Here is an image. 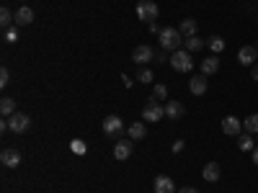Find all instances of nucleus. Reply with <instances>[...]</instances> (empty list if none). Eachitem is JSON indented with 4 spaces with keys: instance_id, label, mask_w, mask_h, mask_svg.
I'll list each match as a JSON object with an SVG mask.
<instances>
[{
    "instance_id": "f257e3e1",
    "label": "nucleus",
    "mask_w": 258,
    "mask_h": 193,
    "mask_svg": "<svg viewBox=\"0 0 258 193\" xmlns=\"http://www.w3.org/2000/svg\"><path fill=\"white\" fill-rule=\"evenodd\" d=\"M158 39H160V49H165V52H176V49H181L183 34H181L178 29H173V26H168V29L160 31Z\"/></svg>"
},
{
    "instance_id": "f03ea898",
    "label": "nucleus",
    "mask_w": 258,
    "mask_h": 193,
    "mask_svg": "<svg viewBox=\"0 0 258 193\" xmlns=\"http://www.w3.org/2000/svg\"><path fill=\"white\" fill-rule=\"evenodd\" d=\"M168 62L173 64V70H178V72H191L194 70V57H191V52H186V49H176L171 54Z\"/></svg>"
},
{
    "instance_id": "7ed1b4c3",
    "label": "nucleus",
    "mask_w": 258,
    "mask_h": 193,
    "mask_svg": "<svg viewBox=\"0 0 258 193\" xmlns=\"http://www.w3.org/2000/svg\"><path fill=\"white\" fill-rule=\"evenodd\" d=\"M137 16H140V21L152 23L155 18L160 16V8H158L155 0H140V3H137Z\"/></svg>"
},
{
    "instance_id": "20e7f679",
    "label": "nucleus",
    "mask_w": 258,
    "mask_h": 193,
    "mask_svg": "<svg viewBox=\"0 0 258 193\" xmlns=\"http://www.w3.org/2000/svg\"><path fill=\"white\" fill-rule=\"evenodd\" d=\"M163 116H165V106H160L155 98L147 100L145 108H142V118H145V121H160Z\"/></svg>"
},
{
    "instance_id": "39448f33",
    "label": "nucleus",
    "mask_w": 258,
    "mask_h": 193,
    "mask_svg": "<svg viewBox=\"0 0 258 193\" xmlns=\"http://www.w3.org/2000/svg\"><path fill=\"white\" fill-rule=\"evenodd\" d=\"M8 126H11V132L16 134H26L31 129V118L26 116V114H13V116H8Z\"/></svg>"
},
{
    "instance_id": "423d86ee",
    "label": "nucleus",
    "mask_w": 258,
    "mask_h": 193,
    "mask_svg": "<svg viewBox=\"0 0 258 193\" xmlns=\"http://www.w3.org/2000/svg\"><path fill=\"white\" fill-rule=\"evenodd\" d=\"M124 132V121L119 116H106L104 118V134L111 136V139H119V134Z\"/></svg>"
},
{
    "instance_id": "0eeeda50",
    "label": "nucleus",
    "mask_w": 258,
    "mask_h": 193,
    "mask_svg": "<svg viewBox=\"0 0 258 193\" xmlns=\"http://www.w3.org/2000/svg\"><path fill=\"white\" fill-rule=\"evenodd\" d=\"M132 59L137 64H147V62H152L155 59V49L152 47H147V44H140L134 52H132Z\"/></svg>"
},
{
    "instance_id": "6e6552de",
    "label": "nucleus",
    "mask_w": 258,
    "mask_h": 193,
    "mask_svg": "<svg viewBox=\"0 0 258 193\" xmlns=\"http://www.w3.org/2000/svg\"><path fill=\"white\" fill-rule=\"evenodd\" d=\"M222 132L227 134V136H237L243 132V121L237 116H225L222 118Z\"/></svg>"
},
{
    "instance_id": "1a4fd4ad",
    "label": "nucleus",
    "mask_w": 258,
    "mask_h": 193,
    "mask_svg": "<svg viewBox=\"0 0 258 193\" xmlns=\"http://www.w3.org/2000/svg\"><path fill=\"white\" fill-rule=\"evenodd\" d=\"M132 150H134L132 139H119L116 147H114V157L116 160H129V157H132Z\"/></svg>"
},
{
    "instance_id": "9d476101",
    "label": "nucleus",
    "mask_w": 258,
    "mask_h": 193,
    "mask_svg": "<svg viewBox=\"0 0 258 193\" xmlns=\"http://www.w3.org/2000/svg\"><path fill=\"white\" fill-rule=\"evenodd\" d=\"M256 57H258V49L256 47H243L240 52H237V62H240L243 67H253Z\"/></svg>"
},
{
    "instance_id": "9b49d317",
    "label": "nucleus",
    "mask_w": 258,
    "mask_h": 193,
    "mask_svg": "<svg viewBox=\"0 0 258 193\" xmlns=\"http://www.w3.org/2000/svg\"><path fill=\"white\" fill-rule=\"evenodd\" d=\"M201 175H204V180H209V183H217L219 178H222V168H219L217 162H207L204 170H201Z\"/></svg>"
},
{
    "instance_id": "f8f14e48",
    "label": "nucleus",
    "mask_w": 258,
    "mask_h": 193,
    "mask_svg": "<svg viewBox=\"0 0 258 193\" xmlns=\"http://www.w3.org/2000/svg\"><path fill=\"white\" fill-rule=\"evenodd\" d=\"M155 193H176V183L168 175H158L155 178Z\"/></svg>"
},
{
    "instance_id": "ddd939ff",
    "label": "nucleus",
    "mask_w": 258,
    "mask_h": 193,
    "mask_svg": "<svg viewBox=\"0 0 258 193\" xmlns=\"http://www.w3.org/2000/svg\"><path fill=\"white\" fill-rule=\"evenodd\" d=\"M34 23V11L29 5H23V8H18L16 11V26H31Z\"/></svg>"
},
{
    "instance_id": "4468645a",
    "label": "nucleus",
    "mask_w": 258,
    "mask_h": 193,
    "mask_svg": "<svg viewBox=\"0 0 258 193\" xmlns=\"http://www.w3.org/2000/svg\"><path fill=\"white\" fill-rule=\"evenodd\" d=\"M0 160H3L5 168H18V165H21V152L18 150H3Z\"/></svg>"
},
{
    "instance_id": "2eb2a0df",
    "label": "nucleus",
    "mask_w": 258,
    "mask_h": 193,
    "mask_svg": "<svg viewBox=\"0 0 258 193\" xmlns=\"http://www.w3.org/2000/svg\"><path fill=\"white\" fill-rule=\"evenodd\" d=\"M189 88H191V93H194V96H204V93H207V77H201V75L191 77Z\"/></svg>"
},
{
    "instance_id": "dca6fc26",
    "label": "nucleus",
    "mask_w": 258,
    "mask_h": 193,
    "mask_svg": "<svg viewBox=\"0 0 258 193\" xmlns=\"http://www.w3.org/2000/svg\"><path fill=\"white\" fill-rule=\"evenodd\" d=\"M127 134H129V139H145V136H147V129H145L142 121H134V124H129Z\"/></svg>"
},
{
    "instance_id": "f3484780",
    "label": "nucleus",
    "mask_w": 258,
    "mask_h": 193,
    "mask_svg": "<svg viewBox=\"0 0 258 193\" xmlns=\"http://www.w3.org/2000/svg\"><path fill=\"white\" fill-rule=\"evenodd\" d=\"M219 70V57H207L201 59V75H215Z\"/></svg>"
},
{
    "instance_id": "a211bd4d",
    "label": "nucleus",
    "mask_w": 258,
    "mask_h": 193,
    "mask_svg": "<svg viewBox=\"0 0 258 193\" xmlns=\"http://www.w3.org/2000/svg\"><path fill=\"white\" fill-rule=\"evenodd\" d=\"M178 31L183 34V39H186V36H196V31H199V23L194 21V18H186V21H181Z\"/></svg>"
},
{
    "instance_id": "6ab92c4d",
    "label": "nucleus",
    "mask_w": 258,
    "mask_h": 193,
    "mask_svg": "<svg viewBox=\"0 0 258 193\" xmlns=\"http://www.w3.org/2000/svg\"><path fill=\"white\" fill-rule=\"evenodd\" d=\"M165 116L168 118H181L183 116V106L178 103V100H168V103H165Z\"/></svg>"
},
{
    "instance_id": "aec40b11",
    "label": "nucleus",
    "mask_w": 258,
    "mask_h": 193,
    "mask_svg": "<svg viewBox=\"0 0 258 193\" xmlns=\"http://www.w3.org/2000/svg\"><path fill=\"white\" fill-rule=\"evenodd\" d=\"M13 21H16V13L11 11V8H3V11H0V26H3V29L8 31Z\"/></svg>"
},
{
    "instance_id": "412c9836",
    "label": "nucleus",
    "mask_w": 258,
    "mask_h": 193,
    "mask_svg": "<svg viewBox=\"0 0 258 193\" xmlns=\"http://www.w3.org/2000/svg\"><path fill=\"white\" fill-rule=\"evenodd\" d=\"M0 114H3L5 118L13 116L16 114V100L13 98H3V100H0Z\"/></svg>"
},
{
    "instance_id": "4be33fe9",
    "label": "nucleus",
    "mask_w": 258,
    "mask_h": 193,
    "mask_svg": "<svg viewBox=\"0 0 258 193\" xmlns=\"http://www.w3.org/2000/svg\"><path fill=\"white\" fill-rule=\"evenodd\" d=\"M243 129L248 134H258V114H251L248 118H243Z\"/></svg>"
},
{
    "instance_id": "5701e85b",
    "label": "nucleus",
    "mask_w": 258,
    "mask_h": 193,
    "mask_svg": "<svg viewBox=\"0 0 258 193\" xmlns=\"http://www.w3.org/2000/svg\"><path fill=\"white\" fill-rule=\"evenodd\" d=\"M183 41H186V52H201V47H204V41H201L199 39V36H186V39H183Z\"/></svg>"
},
{
    "instance_id": "b1692460",
    "label": "nucleus",
    "mask_w": 258,
    "mask_h": 193,
    "mask_svg": "<svg viewBox=\"0 0 258 193\" xmlns=\"http://www.w3.org/2000/svg\"><path fill=\"white\" fill-rule=\"evenodd\" d=\"M207 47L215 54H219V52H225V39H222V36H212V39L207 41Z\"/></svg>"
},
{
    "instance_id": "393cba45",
    "label": "nucleus",
    "mask_w": 258,
    "mask_h": 193,
    "mask_svg": "<svg viewBox=\"0 0 258 193\" xmlns=\"http://www.w3.org/2000/svg\"><path fill=\"white\" fill-rule=\"evenodd\" d=\"M237 147H240L243 152H253V150H256V142H253L251 134H245V136H240V139H237Z\"/></svg>"
},
{
    "instance_id": "a878e982",
    "label": "nucleus",
    "mask_w": 258,
    "mask_h": 193,
    "mask_svg": "<svg viewBox=\"0 0 258 193\" xmlns=\"http://www.w3.org/2000/svg\"><path fill=\"white\" fill-rule=\"evenodd\" d=\"M70 150L75 152V154H86V152H88V144L83 142V139H72V142H70Z\"/></svg>"
},
{
    "instance_id": "bb28decb",
    "label": "nucleus",
    "mask_w": 258,
    "mask_h": 193,
    "mask_svg": "<svg viewBox=\"0 0 258 193\" xmlns=\"http://www.w3.org/2000/svg\"><path fill=\"white\" fill-rule=\"evenodd\" d=\"M152 77H155V75H152V70H147V67L140 70V75H137V80H140V82H152Z\"/></svg>"
},
{
    "instance_id": "cd10ccee",
    "label": "nucleus",
    "mask_w": 258,
    "mask_h": 193,
    "mask_svg": "<svg viewBox=\"0 0 258 193\" xmlns=\"http://www.w3.org/2000/svg\"><path fill=\"white\" fill-rule=\"evenodd\" d=\"M165 96H168V88H165L163 82H160V85H155V88H152V98H165Z\"/></svg>"
},
{
    "instance_id": "c85d7f7f",
    "label": "nucleus",
    "mask_w": 258,
    "mask_h": 193,
    "mask_svg": "<svg viewBox=\"0 0 258 193\" xmlns=\"http://www.w3.org/2000/svg\"><path fill=\"white\" fill-rule=\"evenodd\" d=\"M8 82H11V72H8V67H3V70H0V85H8Z\"/></svg>"
},
{
    "instance_id": "c756f323",
    "label": "nucleus",
    "mask_w": 258,
    "mask_h": 193,
    "mask_svg": "<svg viewBox=\"0 0 258 193\" xmlns=\"http://www.w3.org/2000/svg\"><path fill=\"white\" fill-rule=\"evenodd\" d=\"M5 41H8V44L18 41V29H8V31H5Z\"/></svg>"
},
{
    "instance_id": "7c9ffc66",
    "label": "nucleus",
    "mask_w": 258,
    "mask_h": 193,
    "mask_svg": "<svg viewBox=\"0 0 258 193\" xmlns=\"http://www.w3.org/2000/svg\"><path fill=\"white\" fill-rule=\"evenodd\" d=\"M251 77H253V80H258V62L251 67Z\"/></svg>"
},
{
    "instance_id": "2f4dec72",
    "label": "nucleus",
    "mask_w": 258,
    "mask_h": 193,
    "mask_svg": "<svg viewBox=\"0 0 258 193\" xmlns=\"http://www.w3.org/2000/svg\"><path fill=\"white\" fill-rule=\"evenodd\" d=\"M165 59H171V57H165V54H160V52H155V62H165Z\"/></svg>"
},
{
    "instance_id": "473e14b6",
    "label": "nucleus",
    "mask_w": 258,
    "mask_h": 193,
    "mask_svg": "<svg viewBox=\"0 0 258 193\" xmlns=\"http://www.w3.org/2000/svg\"><path fill=\"white\" fill-rule=\"evenodd\" d=\"M178 193H199V191H196V188H181Z\"/></svg>"
},
{
    "instance_id": "72a5a7b5",
    "label": "nucleus",
    "mask_w": 258,
    "mask_h": 193,
    "mask_svg": "<svg viewBox=\"0 0 258 193\" xmlns=\"http://www.w3.org/2000/svg\"><path fill=\"white\" fill-rule=\"evenodd\" d=\"M253 162L258 165V147H256V150H253Z\"/></svg>"
},
{
    "instance_id": "f704fd0d",
    "label": "nucleus",
    "mask_w": 258,
    "mask_h": 193,
    "mask_svg": "<svg viewBox=\"0 0 258 193\" xmlns=\"http://www.w3.org/2000/svg\"><path fill=\"white\" fill-rule=\"evenodd\" d=\"M256 49H258V41H256Z\"/></svg>"
}]
</instances>
